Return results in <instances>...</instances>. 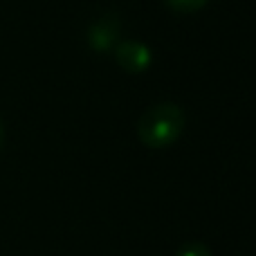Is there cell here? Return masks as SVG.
Wrapping results in <instances>:
<instances>
[{"mask_svg":"<svg viewBox=\"0 0 256 256\" xmlns=\"http://www.w3.org/2000/svg\"><path fill=\"white\" fill-rule=\"evenodd\" d=\"M182 130H184V112L173 102L155 104L137 122V137L148 148H166L176 144Z\"/></svg>","mask_w":256,"mask_h":256,"instance_id":"6da1fadb","label":"cell"},{"mask_svg":"<svg viewBox=\"0 0 256 256\" xmlns=\"http://www.w3.org/2000/svg\"><path fill=\"white\" fill-rule=\"evenodd\" d=\"M112 52H115V58L122 66V70L130 72V74L144 72L150 66V61H153L150 50L144 43H140V40H122V43H117L112 48Z\"/></svg>","mask_w":256,"mask_h":256,"instance_id":"7a4b0ae2","label":"cell"},{"mask_svg":"<svg viewBox=\"0 0 256 256\" xmlns=\"http://www.w3.org/2000/svg\"><path fill=\"white\" fill-rule=\"evenodd\" d=\"M122 22L117 14H104L99 20L92 22L88 30V43L94 52H110L117 45V36H120Z\"/></svg>","mask_w":256,"mask_h":256,"instance_id":"3957f363","label":"cell"},{"mask_svg":"<svg viewBox=\"0 0 256 256\" xmlns=\"http://www.w3.org/2000/svg\"><path fill=\"white\" fill-rule=\"evenodd\" d=\"M207 2L209 0H166L168 7L180 14H194V12H198V9H202Z\"/></svg>","mask_w":256,"mask_h":256,"instance_id":"277c9868","label":"cell"},{"mask_svg":"<svg viewBox=\"0 0 256 256\" xmlns=\"http://www.w3.org/2000/svg\"><path fill=\"white\" fill-rule=\"evenodd\" d=\"M178 256H212V252H209V248L204 243H186L178 252Z\"/></svg>","mask_w":256,"mask_h":256,"instance_id":"5b68a950","label":"cell"},{"mask_svg":"<svg viewBox=\"0 0 256 256\" xmlns=\"http://www.w3.org/2000/svg\"><path fill=\"white\" fill-rule=\"evenodd\" d=\"M2 140H4V130H2V124H0V148H2Z\"/></svg>","mask_w":256,"mask_h":256,"instance_id":"8992f818","label":"cell"}]
</instances>
